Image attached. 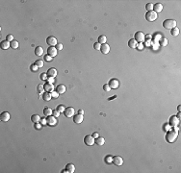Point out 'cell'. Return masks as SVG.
Wrapping results in <instances>:
<instances>
[{"instance_id": "12", "label": "cell", "mask_w": 181, "mask_h": 173, "mask_svg": "<svg viewBox=\"0 0 181 173\" xmlns=\"http://www.w3.org/2000/svg\"><path fill=\"white\" fill-rule=\"evenodd\" d=\"M179 124V119L176 117V115H173L172 117L169 118V125L173 126V127H175Z\"/></svg>"}, {"instance_id": "46", "label": "cell", "mask_w": 181, "mask_h": 173, "mask_svg": "<svg viewBox=\"0 0 181 173\" xmlns=\"http://www.w3.org/2000/svg\"><path fill=\"white\" fill-rule=\"evenodd\" d=\"M41 123L43 125H46L47 124V118H42L41 119Z\"/></svg>"}, {"instance_id": "52", "label": "cell", "mask_w": 181, "mask_h": 173, "mask_svg": "<svg viewBox=\"0 0 181 173\" xmlns=\"http://www.w3.org/2000/svg\"><path fill=\"white\" fill-rule=\"evenodd\" d=\"M146 46H149V45H150V39H147V42H146Z\"/></svg>"}, {"instance_id": "9", "label": "cell", "mask_w": 181, "mask_h": 173, "mask_svg": "<svg viewBox=\"0 0 181 173\" xmlns=\"http://www.w3.org/2000/svg\"><path fill=\"white\" fill-rule=\"evenodd\" d=\"M57 54H58V49L55 46H49V48L47 49V55L54 58L55 56H57Z\"/></svg>"}, {"instance_id": "50", "label": "cell", "mask_w": 181, "mask_h": 173, "mask_svg": "<svg viewBox=\"0 0 181 173\" xmlns=\"http://www.w3.org/2000/svg\"><path fill=\"white\" fill-rule=\"evenodd\" d=\"M93 137H94V138H98V137H99V135H98L97 132H94V133L93 134Z\"/></svg>"}, {"instance_id": "28", "label": "cell", "mask_w": 181, "mask_h": 173, "mask_svg": "<svg viewBox=\"0 0 181 173\" xmlns=\"http://www.w3.org/2000/svg\"><path fill=\"white\" fill-rule=\"evenodd\" d=\"M41 117H39V115H33L31 116V120L34 122V123H39V122H41Z\"/></svg>"}, {"instance_id": "13", "label": "cell", "mask_w": 181, "mask_h": 173, "mask_svg": "<svg viewBox=\"0 0 181 173\" xmlns=\"http://www.w3.org/2000/svg\"><path fill=\"white\" fill-rule=\"evenodd\" d=\"M100 51H101L102 54H104V55L108 54V53L110 52V46H109V44H107V43L101 44V47H100Z\"/></svg>"}, {"instance_id": "53", "label": "cell", "mask_w": 181, "mask_h": 173, "mask_svg": "<svg viewBox=\"0 0 181 173\" xmlns=\"http://www.w3.org/2000/svg\"><path fill=\"white\" fill-rule=\"evenodd\" d=\"M180 116H181V115H180V111H179V113H178V115H176V117H177L178 119H180Z\"/></svg>"}, {"instance_id": "24", "label": "cell", "mask_w": 181, "mask_h": 173, "mask_svg": "<svg viewBox=\"0 0 181 173\" xmlns=\"http://www.w3.org/2000/svg\"><path fill=\"white\" fill-rule=\"evenodd\" d=\"M128 46H129L130 48H137V46H138V42H136V40H135L134 38L129 39V42H128Z\"/></svg>"}, {"instance_id": "8", "label": "cell", "mask_w": 181, "mask_h": 173, "mask_svg": "<svg viewBox=\"0 0 181 173\" xmlns=\"http://www.w3.org/2000/svg\"><path fill=\"white\" fill-rule=\"evenodd\" d=\"M46 43L49 45V46H56L58 44V42H57V38L55 37H52L50 36L46 38Z\"/></svg>"}, {"instance_id": "22", "label": "cell", "mask_w": 181, "mask_h": 173, "mask_svg": "<svg viewBox=\"0 0 181 173\" xmlns=\"http://www.w3.org/2000/svg\"><path fill=\"white\" fill-rule=\"evenodd\" d=\"M95 143H96L97 145H99V146L104 145V143H105V139H104V138H102V137H98V138H95Z\"/></svg>"}, {"instance_id": "11", "label": "cell", "mask_w": 181, "mask_h": 173, "mask_svg": "<svg viewBox=\"0 0 181 173\" xmlns=\"http://www.w3.org/2000/svg\"><path fill=\"white\" fill-rule=\"evenodd\" d=\"M112 162H113L115 165L119 166V165H122L123 164V160H122V157H119V156H115V157H113Z\"/></svg>"}, {"instance_id": "30", "label": "cell", "mask_w": 181, "mask_h": 173, "mask_svg": "<svg viewBox=\"0 0 181 173\" xmlns=\"http://www.w3.org/2000/svg\"><path fill=\"white\" fill-rule=\"evenodd\" d=\"M35 65H36L39 68H41V67H43V66L44 65V63H43V61H42V60H37L36 62H35Z\"/></svg>"}, {"instance_id": "41", "label": "cell", "mask_w": 181, "mask_h": 173, "mask_svg": "<svg viewBox=\"0 0 181 173\" xmlns=\"http://www.w3.org/2000/svg\"><path fill=\"white\" fill-rule=\"evenodd\" d=\"M43 58H44V61H46V62H50V61H52V59H53L51 56H49V55H44Z\"/></svg>"}, {"instance_id": "44", "label": "cell", "mask_w": 181, "mask_h": 173, "mask_svg": "<svg viewBox=\"0 0 181 173\" xmlns=\"http://www.w3.org/2000/svg\"><path fill=\"white\" fill-rule=\"evenodd\" d=\"M112 161H113V157L112 156H108V157H106L105 158V161H107V162H112Z\"/></svg>"}, {"instance_id": "10", "label": "cell", "mask_w": 181, "mask_h": 173, "mask_svg": "<svg viewBox=\"0 0 181 173\" xmlns=\"http://www.w3.org/2000/svg\"><path fill=\"white\" fill-rule=\"evenodd\" d=\"M57 117L53 116V115H50V116H47V125L49 126H55L57 125Z\"/></svg>"}, {"instance_id": "49", "label": "cell", "mask_w": 181, "mask_h": 173, "mask_svg": "<svg viewBox=\"0 0 181 173\" xmlns=\"http://www.w3.org/2000/svg\"><path fill=\"white\" fill-rule=\"evenodd\" d=\"M137 47H138V49H139V50H142V49L144 48V45H143L142 43H140V44H138V46H137Z\"/></svg>"}, {"instance_id": "31", "label": "cell", "mask_w": 181, "mask_h": 173, "mask_svg": "<svg viewBox=\"0 0 181 173\" xmlns=\"http://www.w3.org/2000/svg\"><path fill=\"white\" fill-rule=\"evenodd\" d=\"M38 91H39V94H43V92H44V85H42V84H39V86H38Z\"/></svg>"}, {"instance_id": "27", "label": "cell", "mask_w": 181, "mask_h": 173, "mask_svg": "<svg viewBox=\"0 0 181 173\" xmlns=\"http://www.w3.org/2000/svg\"><path fill=\"white\" fill-rule=\"evenodd\" d=\"M106 42H107V38H106V36L101 35V36H99V37H98L97 42H99L100 44H104V43H106Z\"/></svg>"}, {"instance_id": "7", "label": "cell", "mask_w": 181, "mask_h": 173, "mask_svg": "<svg viewBox=\"0 0 181 173\" xmlns=\"http://www.w3.org/2000/svg\"><path fill=\"white\" fill-rule=\"evenodd\" d=\"M108 85L110 86V88H111L116 89V88H118L119 87V81L118 79H116V78H113V79H111L109 81Z\"/></svg>"}, {"instance_id": "36", "label": "cell", "mask_w": 181, "mask_h": 173, "mask_svg": "<svg viewBox=\"0 0 181 173\" xmlns=\"http://www.w3.org/2000/svg\"><path fill=\"white\" fill-rule=\"evenodd\" d=\"M6 40H8V42H13V40H15L14 39V36L13 35H11V34H9V35H7L6 36Z\"/></svg>"}, {"instance_id": "45", "label": "cell", "mask_w": 181, "mask_h": 173, "mask_svg": "<svg viewBox=\"0 0 181 173\" xmlns=\"http://www.w3.org/2000/svg\"><path fill=\"white\" fill-rule=\"evenodd\" d=\"M55 82V79L53 77H48L47 79V83H50V84H53Z\"/></svg>"}, {"instance_id": "40", "label": "cell", "mask_w": 181, "mask_h": 173, "mask_svg": "<svg viewBox=\"0 0 181 173\" xmlns=\"http://www.w3.org/2000/svg\"><path fill=\"white\" fill-rule=\"evenodd\" d=\"M100 47H101V44H100L99 42L94 43V48L95 50H100Z\"/></svg>"}, {"instance_id": "15", "label": "cell", "mask_w": 181, "mask_h": 173, "mask_svg": "<svg viewBox=\"0 0 181 173\" xmlns=\"http://www.w3.org/2000/svg\"><path fill=\"white\" fill-rule=\"evenodd\" d=\"M10 117H11V115H10L8 111H4V113L1 114L0 115V119H1L3 122H7L10 120Z\"/></svg>"}, {"instance_id": "33", "label": "cell", "mask_w": 181, "mask_h": 173, "mask_svg": "<svg viewBox=\"0 0 181 173\" xmlns=\"http://www.w3.org/2000/svg\"><path fill=\"white\" fill-rule=\"evenodd\" d=\"M146 10H147V12L153 11V4L152 3H147L146 5Z\"/></svg>"}, {"instance_id": "43", "label": "cell", "mask_w": 181, "mask_h": 173, "mask_svg": "<svg viewBox=\"0 0 181 173\" xmlns=\"http://www.w3.org/2000/svg\"><path fill=\"white\" fill-rule=\"evenodd\" d=\"M51 96H52V98H58V96H59V93L57 92L56 90H53L52 92H51Z\"/></svg>"}, {"instance_id": "21", "label": "cell", "mask_w": 181, "mask_h": 173, "mask_svg": "<svg viewBox=\"0 0 181 173\" xmlns=\"http://www.w3.org/2000/svg\"><path fill=\"white\" fill-rule=\"evenodd\" d=\"M66 169L68 173H73L75 171V166L73 164H67V166H66Z\"/></svg>"}, {"instance_id": "16", "label": "cell", "mask_w": 181, "mask_h": 173, "mask_svg": "<svg viewBox=\"0 0 181 173\" xmlns=\"http://www.w3.org/2000/svg\"><path fill=\"white\" fill-rule=\"evenodd\" d=\"M46 73H47L48 77H53V78H55V77L57 76V74H58L57 69H56V68H53V67H52V68H49Z\"/></svg>"}, {"instance_id": "2", "label": "cell", "mask_w": 181, "mask_h": 173, "mask_svg": "<svg viewBox=\"0 0 181 173\" xmlns=\"http://www.w3.org/2000/svg\"><path fill=\"white\" fill-rule=\"evenodd\" d=\"M163 27L165 28V29H173V28H175L176 27V21L175 20H173V19H166V20H164L163 21Z\"/></svg>"}, {"instance_id": "37", "label": "cell", "mask_w": 181, "mask_h": 173, "mask_svg": "<svg viewBox=\"0 0 181 173\" xmlns=\"http://www.w3.org/2000/svg\"><path fill=\"white\" fill-rule=\"evenodd\" d=\"M168 44V39L167 38H162L160 40V45H162V46H166Z\"/></svg>"}, {"instance_id": "14", "label": "cell", "mask_w": 181, "mask_h": 173, "mask_svg": "<svg viewBox=\"0 0 181 173\" xmlns=\"http://www.w3.org/2000/svg\"><path fill=\"white\" fill-rule=\"evenodd\" d=\"M83 119H84L83 115H79V114H77V115H75L73 116V121H74V123H76V124L82 123Z\"/></svg>"}, {"instance_id": "5", "label": "cell", "mask_w": 181, "mask_h": 173, "mask_svg": "<svg viewBox=\"0 0 181 173\" xmlns=\"http://www.w3.org/2000/svg\"><path fill=\"white\" fill-rule=\"evenodd\" d=\"M137 42H140L142 43L144 42H146V35L142 32V31H138L136 34H135V38H134Z\"/></svg>"}, {"instance_id": "35", "label": "cell", "mask_w": 181, "mask_h": 173, "mask_svg": "<svg viewBox=\"0 0 181 173\" xmlns=\"http://www.w3.org/2000/svg\"><path fill=\"white\" fill-rule=\"evenodd\" d=\"M57 110L60 111V113H64L65 110H66V107H65L64 105H59V106L57 107Z\"/></svg>"}, {"instance_id": "17", "label": "cell", "mask_w": 181, "mask_h": 173, "mask_svg": "<svg viewBox=\"0 0 181 173\" xmlns=\"http://www.w3.org/2000/svg\"><path fill=\"white\" fill-rule=\"evenodd\" d=\"M56 91L59 94H64L66 92V86L65 85H58L56 88Z\"/></svg>"}, {"instance_id": "1", "label": "cell", "mask_w": 181, "mask_h": 173, "mask_svg": "<svg viewBox=\"0 0 181 173\" xmlns=\"http://www.w3.org/2000/svg\"><path fill=\"white\" fill-rule=\"evenodd\" d=\"M177 137H178L177 131H169V133H167V135H166V139H167L168 142L173 143V142H174L176 140Z\"/></svg>"}, {"instance_id": "23", "label": "cell", "mask_w": 181, "mask_h": 173, "mask_svg": "<svg viewBox=\"0 0 181 173\" xmlns=\"http://www.w3.org/2000/svg\"><path fill=\"white\" fill-rule=\"evenodd\" d=\"M35 54L37 56H43V48L42 46H37L35 49Z\"/></svg>"}, {"instance_id": "20", "label": "cell", "mask_w": 181, "mask_h": 173, "mask_svg": "<svg viewBox=\"0 0 181 173\" xmlns=\"http://www.w3.org/2000/svg\"><path fill=\"white\" fill-rule=\"evenodd\" d=\"M9 47H11V42H8V40H2L1 42V48L3 49V50H6V49H8Z\"/></svg>"}, {"instance_id": "32", "label": "cell", "mask_w": 181, "mask_h": 173, "mask_svg": "<svg viewBox=\"0 0 181 173\" xmlns=\"http://www.w3.org/2000/svg\"><path fill=\"white\" fill-rule=\"evenodd\" d=\"M18 42H16V40H13V42H11V48L13 49H17L18 48Z\"/></svg>"}, {"instance_id": "26", "label": "cell", "mask_w": 181, "mask_h": 173, "mask_svg": "<svg viewBox=\"0 0 181 173\" xmlns=\"http://www.w3.org/2000/svg\"><path fill=\"white\" fill-rule=\"evenodd\" d=\"M51 98H52V96H51V93H50V92H47V91L43 92V99L44 101H50V100H51Z\"/></svg>"}, {"instance_id": "54", "label": "cell", "mask_w": 181, "mask_h": 173, "mask_svg": "<svg viewBox=\"0 0 181 173\" xmlns=\"http://www.w3.org/2000/svg\"><path fill=\"white\" fill-rule=\"evenodd\" d=\"M146 38H151V36H150V35H146Z\"/></svg>"}, {"instance_id": "18", "label": "cell", "mask_w": 181, "mask_h": 173, "mask_svg": "<svg viewBox=\"0 0 181 173\" xmlns=\"http://www.w3.org/2000/svg\"><path fill=\"white\" fill-rule=\"evenodd\" d=\"M153 11L155 13H160L163 11V5L161 3H156L153 5Z\"/></svg>"}, {"instance_id": "25", "label": "cell", "mask_w": 181, "mask_h": 173, "mask_svg": "<svg viewBox=\"0 0 181 173\" xmlns=\"http://www.w3.org/2000/svg\"><path fill=\"white\" fill-rule=\"evenodd\" d=\"M52 113H53V111L50 109V108H48V107H45L44 110H43V115H44L45 116H50V115H52Z\"/></svg>"}, {"instance_id": "34", "label": "cell", "mask_w": 181, "mask_h": 173, "mask_svg": "<svg viewBox=\"0 0 181 173\" xmlns=\"http://www.w3.org/2000/svg\"><path fill=\"white\" fill-rule=\"evenodd\" d=\"M39 78H41L43 81H47V79H48V75H47V73H42L41 75H39Z\"/></svg>"}, {"instance_id": "3", "label": "cell", "mask_w": 181, "mask_h": 173, "mask_svg": "<svg viewBox=\"0 0 181 173\" xmlns=\"http://www.w3.org/2000/svg\"><path fill=\"white\" fill-rule=\"evenodd\" d=\"M146 19L149 22H152V21H155L157 19L158 15H157V13H155L154 11H150V12H146Z\"/></svg>"}, {"instance_id": "47", "label": "cell", "mask_w": 181, "mask_h": 173, "mask_svg": "<svg viewBox=\"0 0 181 173\" xmlns=\"http://www.w3.org/2000/svg\"><path fill=\"white\" fill-rule=\"evenodd\" d=\"M56 48H57L58 50H62V49H63V44H62V43H58V44L56 45Z\"/></svg>"}, {"instance_id": "42", "label": "cell", "mask_w": 181, "mask_h": 173, "mask_svg": "<svg viewBox=\"0 0 181 173\" xmlns=\"http://www.w3.org/2000/svg\"><path fill=\"white\" fill-rule=\"evenodd\" d=\"M103 89H104L105 91H107V92H108V91H110V90H111L112 88H110V86H109L108 84H105V85L103 86Z\"/></svg>"}, {"instance_id": "51", "label": "cell", "mask_w": 181, "mask_h": 173, "mask_svg": "<svg viewBox=\"0 0 181 173\" xmlns=\"http://www.w3.org/2000/svg\"><path fill=\"white\" fill-rule=\"evenodd\" d=\"M78 114L83 115H84V110H79V111H78Z\"/></svg>"}, {"instance_id": "6", "label": "cell", "mask_w": 181, "mask_h": 173, "mask_svg": "<svg viewBox=\"0 0 181 173\" xmlns=\"http://www.w3.org/2000/svg\"><path fill=\"white\" fill-rule=\"evenodd\" d=\"M64 114H65V116L67 117V118L73 117L75 115V110L72 107H67V108H66Z\"/></svg>"}, {"instance_id": "55", "label": "cell", "mask_w": 181, "mask_h": 173, "mask_svg": "<svg viewBox=\"0 0 181 173\" xmlns=\"http://www.w3.org/2000/svg\"><path fill=\"white\" fill-rule=\"evenodd\" d=\"M180 109H181V107H180V106H178V107H177V110H178V111H181Z\"/></svg>"}, {"instance_id": "48", "label": "cell", "mask_w": 181, "mask_h": 173, "mask_svg": "<svg viewBox=\"0 0 181 173\" xmlns=\"http://www.w3.org/2000/svg\"><path fill=\"white\" fill-rule=\"evenodd\" d=\"M43 126V124H39V123H35V128L36 129H41Z\"/></svg>"}, {"instance_id": "19", "label": "cell", "mask_w": 181, "mask_h": 173, "mask_svg": "<svg viewBox=\"0 0 181 173\" xmlns=\"http://www.w3.org/2000/svg\"><path fill=\"white\" fill-rule=\"evenodd\" d=\"M44 90L47 91V92H52L54 90V87H53V84H50V83H46L44 85Z\"/></svg>"}, {"instance_id": "39", "label": "cell", "mask_w": 181, "mask_h": 173, "mask_svg": "<svg viewBox=\"0 0 181 173\" xmlns=\"http://www.w3.org/2000/svg\"><path fill=\"white\" fill-rule=\"evenodd\" d=\"M30 69H31V71H37V70L39 69V67H38L35 64H33V65H30Z\"/></svg>"}, {"instance_id": "38", "label": "cell", "mask_w": 181, "mask_h": 173, "mask_svg": "<svg viewBox=\"0 0 181 173\" xmlns=\"http://www.w3.org/2000/svg\"><path fill=\"white\" fill-rule=\"evenodd\" d=\"M60 114H61V113H60V111L56 109V110H54V111H53L52 115H53V116H55V117H59V116H60Z\"/></svg>"}, {"instance_id": "29", "label": "cell", "mask_w": 181, "mask_h": 173, "mask_svg": "<svg viewBox=\"0 0 181 173\" xmlns=\"http://www.w3.org/2000/svg\"><path fill=\"white\" fill-rule=\"evenodd\" d=\"M170 34H172V36H173V37L178 36V35H179V29H178L177 27L172 29V32H170Z\"/></svg>"}, {"instance_id": "4", "label": "cell", "mask_w": 181, "mask_h": 173, "mask_svg": "<svg viewBox=\"0 0 181 173\" xmlns=\"http://www.w3.org/2000/svg\"><path fill=\"white\" fill-rule=\"evenodd\" d=\"M84 142L88 146H93L95 143V138L93 137V135H87L84 138Z\"/></svg>"}]
</instances>
